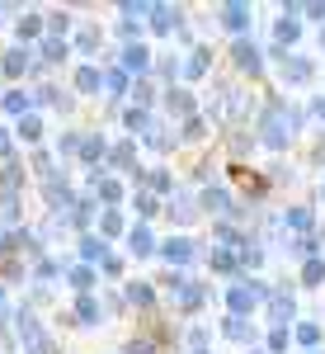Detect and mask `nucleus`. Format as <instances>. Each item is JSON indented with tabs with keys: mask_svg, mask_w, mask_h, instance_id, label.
<instances>
[{
	"mask_svg": "<svg viewBox=\"0 0 325 354\" xmlns=\"http://www.w3.org/2000/svg\"><path fill=\"white\" fill-rule=\"evenodd\" d=\"M203 208H213V213H226V194H221V189H208V194H203Z\"/></svg>",
	"mask_w": 325,
	"mask_h": 354,
	"instance_id": "nucleus-18",
	"label": "nucleus"
},
{
	"mask_svg": "<svg viewBox=\"0 0 325 354\" xmlns=\"http://www.w3.org/2000/svg\"><path fill=\"white\" fill-rule=\"evenodd\" d=\"M293 128H297V113L288 109L283 100H273L269 109H264V147H288Z\"/></svg>",
	"mask_w": 325,
	"mask_h": 354,
	"instance_id": "nucleus-1",
	"label": "nucleus"
},
{
	"mask_svg": "<svg viewBox=\"0 0 325 354\" xmlns=\"http://www.w3.org/2000/svg\"><path fill=\"white\" fill-rule=\"evenodd\" d=\"M255 354H269V350H255Z\"/></svg>",
	"mask_w": 325,
	"mask_h": 354,
	"instance_id": "nucleus-25",
	"label": "nucleus"
},
{
	"mask_svg": "<svg viewBox=\"0 0 325 354\" xmlns=\"http://www.w3.org/2000/svg\"><path fill=\"white\" fill-rule=\"evenodd\" d=\"M231 57H236V66H241V71H250V76L264 66V62H259V48H255V43H245V38L231 48Z\"/></svg>",
	"mask_w": 325,
	"mask_h": 354,
	"instance_id": "nucleus-4",
	"label": "nucleus"
},
{
	"mask_svg": "<svg viewBox=\"0 0 325 354\" xmlns=\"http://www.w3.org/2000/svg\"><path fill=\"white\" fill-rule=\"evenodd\" d=\"M76 81H81V90H99V71H95V66H85Z\"/></svg>",
	"mask_w": 325,
	"mask_h": 354,
	"instance_id": "nucleus-20",
	"label": "nucleus"
},
{
	"mask_svg": "<svg viewBox=\"0 0 325 354\" xmlns=\"http://www.w3.org/2000/svg\"><path fill=\"white\" fill-rule=\"evenodd\" d=\"M297 340H302V345H316V340H321V326H316V322H302V326H297Z\"/></svg>",
	"mask_w": 325,
	"mask_h": 354,
	"instance_id": "nucleus-19",
	"label": "nucleus"
},
{
	"mask_svg": "<svg viewBox=\"0 0 325 354\" xmlns=\"http://www.w3.org/2000/svg\"><path fill=\"white\" fill-rule=\"evenodd\" d=\"M161 250H165V260H170V265H189V260H193V241H184V236H170Z\"/></svg>",
	"mask_w": 325,
	"mask_h": 354,
	"instance_id": "nucleus-5",
	"label": "nucleus"
},
{
	"mask_svg": "<svg viewBox=\"0 0 325 354\" xmlns=\"http://www.w3.org/2000/svg\"><path fill=\"white\" fill-rule=\"evenodd\" d=\"M302 279H306V283H321V279H325V260H321V255H311V260L302 265Z\"/></svg>",
	"mask_w": 325,
	"mask_h": 354,
	"instance_id": "nucleus-12",
	"label": "nucleus"
},
{
	"mask_svg": "<svg viewBox=\"0 0 325 354\" xmlns=\"http://www.w3.org/2000/svg\"><path fill=\"white\" fill-rule=\"evenodd\" d=\"M236 265H241V255H236V250H213V270H236Z\"/></svg>",
	"mask_w": 325,
	"mask_h": 354,
	"instance_id": "nucleus-14",
	"label": "nucleus"
},
{
	"mask_svg": "<svg viewBox=\"0 0 325 354\" xmlns=\"http://www.w3.org/2000/svg\"><path fill=\"white\" fill-rule=\"evenodd\" d=\"M297 19H293V15H283V19H278V43H297Z\"/></svg>",
	"mask_w": 325,
	"mask_h": 354,
	"instance_id": "nucleus-13",
	"label": "nucleus"
},
{
	"mask_svg": "<svg viewBox=\"0 0 325 354\" xmlns=\"http://www.w3.org/2000/svg\"><path fill=\"white\" fill-rule=\"evenodd\" d=\"M208 57H213L208 48H193L189 62H184V76H203V71H208Z\"/></svg>",
	"mask_w": 325,
	"mask_h": 354,
	"instance_id": "nucleus-10",
	"label": "nucleus"
},
{
	"mask_svg": "<svg viewBox=\"0 0 325 354\" xmlns=\"http://www.w3.org/2000/svg\"><path fill=\"white\" fill-rule=\"evenodd\" d=\"M170 109H175V113H193L189 90H170Z\"/></svg>",
	"mask_w": 325,
	"mask_h": 354,
	"instance_id": "nucleus-16",
	"label": "nucleus"
},
{
	"mask_svg": "<svg viewBox=\"0 0 325 354\" xmlns=\"http://www.w3.org/2000/svg\"><path fill=\"white\" fill-rule=\"evenodd\" d=\"M259 298H264V283H236L231 293H226V307H231V317H245V312H255L259 307Z\"/></svg>",
	"mask_w": 325,
	"mask_h": 354,
	"instance_id": "nucleus-2",
	"label": "nucleus"
},
{
	"mask_svg": "<svg viewBox=\"0 0 325 354\" xmlns=\"http://www.w3.org/2000/svg\"><path fill=\"white\" fill-rule=\"evenodd\" d=\"M128 241H132V250H137V255H151V250H156V241H151V232H146V227H137V232L128 236Z\"/></svg>",
	"mask_w": 325,
	"mask_h": 354,
	"instance_id": "nucleus-11",
	"label": "nucleus"
},
{
	"mask_svg": "<svg viewBox=\"0 0 325 354\" xmlns=\"http://www.w3.org/2000/svg\"><path fill=\"white\" fill-rule=\"evenodd\" d=\"M137 213L151 218V213H156V198H151V194H137Z\"/></svg>",
	"mask_w": 325,
	"mask_h": 354,
	"instance_id": "nucleus-22",
	"label": "nucleus"
},
{
	"mask_svg": "<svg viewBox=\"0 0 325 354\" xmlns=\"http://www.w3.org/2000/svg\"><path fill=\"white\" fill-rule=\"evenodd\" d=\"M175 19H179V10H170V5H156V10H151V28H161V33H170Z\"/></svg>",
	"mask_w": 325,
	"mask_h": 354,
	"instance_id": "nucleus-8",
	"label": "nucleus"
},
{
	"mask_svg": "<svg viewBox=\"0 0 325 354\" xmlns=\"http://www.w3.org/2000/svg\"><path fill=\"white\" fill-rule=\"evenodd\" d=\"M283 81H293V85L311 81V62L306 57H283Z\"/></svg>",
	"mask_w": 325,
	"mask_h": 354,
	"instance_id": "nucleus-6",
	"label": "nucleus"
},
{
	"mask_svg": "<svg viewBox=\"0 0 325 354\" xmlns=\"http://www.w3.org/2000/svg\"><path fill=\"white\" fill-rule=\"evenodd\" d=\"M128 298H132V302H141V307H146V302H151V288H146V283H132V288H128Z\"/></svg>",
	"mask_w": 325,
	"mask_h": 354,
	"instance_id": "nucleus-23",
	"label": "nucleus"
},
{
	"mask_svg": "<svg viewBox=\"0 0 325 354\" xmlns=\"http://www.w3.org/2000/svg\"><path fill=\"white\" fill-rule=\"evenodd\" d=\"M316 113H321V118H325V95H321V100H316Z\"/></svg>",
	"mask_w": 325,
	"mask_h": 354,
	"instance_id": "nucleus-24",
	"label": "nucleus"
},
{
	"mask_svg": "<svg viewBox=\"0 0 325 354\" xmlns=\"http://www.w3.org/2000/svg\"><path fill=\"white\" fill-rule=\"evenodd\" d=\"M123 62H128V71H146V66H151V53H146L141 43H132V48L123 53Z\"/></svg>",
	"mask_w": 325,
	"mask_h": 354,
	"instance_id": "nucleus-9",
	"label": "nucleus"
},
{
	"mask_svg": "<svg viewBox=\"0 0 325 354\" xmlns=\"http://www.w3.org/2000/svg\"><path fill=\"white\" fill-rule=\"evenodd\" d=\"M321 48H325V33H321Z\"/></svg>",
	"mask_w": 325,
	"mask_h": 354,
	"instance_id": "nucleus-26",
	"label": "nucleus"
},
{
	"mask_svg": "<svg viewBox=\"0 0 325 354\" xmlns=\"http://www.w3.org/2000/svg\"><path fill=\"white\" fill-rule=\"evenodd\" d=\"M269 317L283 326V322L293 317V293H269Z\"/></svg>",
	"mask_w": 325,
	"mask_h": 354,
	"instance_id": "nucleus-7",
	"label": "nucleus"
},
{
	"mask_svg": "<svg viewBox=\"0 0 325 354\" xmlns=\"http://www.w3.org/2000/svg\"><path fill=\"white\" fill-rule=\"evenodd\" d=\"M288 227L306 232V227H311V208H288Z\"/></svg>",
	"mask_w": 325,
	"mask_h": 354,
	"instance_id": "nucleus-17",
	"label": "nucleus"
},
{
	"mask_svg": "<svg viewBox=\"0 0 325 354\" xmlns=\"http://www.w3.org/2000/svg\"><path fill=\"white\" fill-rule=\"evenodd\" d=\"M221 24L236 28V33H245V28H250V5H241V0H226V5H221Z\"/></svg>",
	"mask_w": 325,
	"mask_h": 354,
	"instance_id": "nucleus-3",
	"label": "nucleus"
},
{
	"mask_svg": "<svg viewBox=\"0 0 325 354\" xmlns=\"http://www.w3.org/2000/svg\"><path fill=\"white\" fill-rule=\"evenodd\" d=\"M269 350H288V326H273V335H269Z\"/></svg>",
	"mask_w": 325,
	"mask_h": 354,
	"instance_id": "nucleus-21",
	"label": "nucleus"
},
{
	"mask_svg": "<svg viewBox=\"0 0 325 354\" xmlns=\"http://www.w3.org/2000/svg\"><path fill=\"white\" fill-rule=\"evenodd\" d=\"M226 335H231V340H250V326H245V317H226Z\"/></svg>",
	"mask_w": 325,
	"mask_h": 354,
	"instance_id": "nucleus-15",
	"label": "nucleus"
}]
</instances>
